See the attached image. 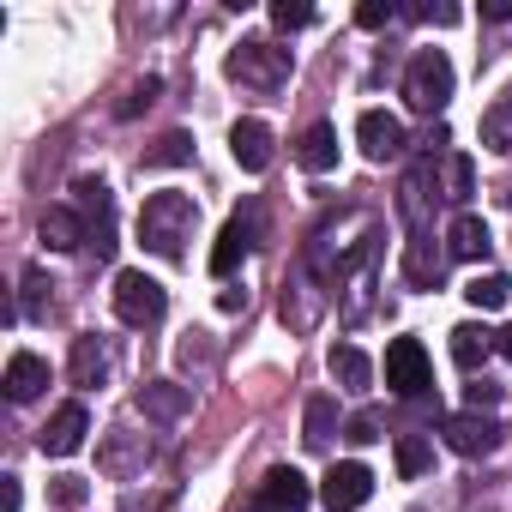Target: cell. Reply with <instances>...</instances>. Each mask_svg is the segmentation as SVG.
<instances>
[{
  "mask_svg": "<svg viewBox=\"0 0 512 512\" xmlns=\"http://www.w3.org/2000/svg\"><path fill=\"white\" fill-rule=\"evenodd\" d=\"M380 241H386V223L362 205H344L338 217H326L314 235H308V253L302 266L320 278L326 296H338V314L344 326H362L368 308H374V284H380Z\"/></svg>",
  "mask_w": 512,
  "mask_h": 512,
  "instance_id": "6da1fadb",
  "label": "cell"
},
{
  "mask_svg": "<svg viewBox=\"0 0 512 512\" xmlns=\"http://www.w3.org/2000/svg\"><path fill=\"white\" fill-rule=\"evenodd\" d=\"M193 223H199V205L187 193H151L139 211V241L157 260H181L187 241H193Z\"/></svg>",
  "mask_w": 512,
  "mask_h": 512,
  "instance_id": "7a4b0ae2",
  "label": "cell"
},
{
  "mask_svg": "<svg viewBox=\"0 0 512 512\" xmlns=\"http://www.w3.org/2000/svg\"><path fill=\"white\" fill-rule=\"evenodd\" d=\"M223 73H229L241 91L272 97V91H284V85H290V73H296V49H284V43H272V37H247V43H235V49H229Z\"/></svg>",
  "mask_w": 512,
  "mask_h": 512,
  "instance_id": "3957f363",
  "label": "cell"
},
{
  "mask_svg": "<svg viewBox=\"0 0 512 512\" xmlns=\"http://www.w3.org/2000/svg\"><path fill=\"white\" fill-rule=\"evenodd\" d=\"M404 103L416 115H440L452 103V61L440 49H416L410 67H404Z\"/></svg>",
  "mask_w": 512,
  "mask_h": 512,
  "instance_id": "277c9868",
  "label": "cell"
},
{
  "mask_svg": "<svg viewBox=\"0 0 512 512\" xmlns=\"http://www.w3.org/2000/svg\"><path fill=\"white\" fill-rule=\"evenodd\" d=\"M73 205L85 217V247L97 253V260H109V253H115V199H109V187L97 175H85L73 187Z\"/></svg>",
  "mask_w": 512,
  "mask_h": 512,
  "instance_id": "5b68a950",
  "label": "cell"
},
{
  "mask_svg": "<svg viewBox=\"0 0 512 512\" xmlns=\"http://www.w3.org/2000/svg\"><path fill=\"white\" fill-rule=\"evenodd\" d=\"M434 205H440V169H434V157H422V163L404 175V187H398V217H404V229L422 235L428 217H434Z\"/></svg>",
  "mask_w": 512,
  "mask_h": 512,
  "instance_id": "8992f818",
  "label": "cell"
},
{
  "mask_svg": "<svg viewBox=\"0 0 512 512\" xmlns=\"http://www.w3.org/2000/svg\"><path fill=\"white\" fill-rule=\"evenodd\" d=\"M163 308H169V296H163L157 278H145V272H121V278H115V314H121L127 326H157Z\"/></svg>",
  "mask_w": 512,
  "mask_h": 512,
  "instance_id": "52a82bcc",
  "label": "cell"
},
{
  "mask_svg": "<svg viewBox=\"0 0 512 512\" xmlns=\"http://www.w3.org/2000/svg\"><path fill=\"white\" fill-rule=\"evenodd\" d=\"M253 235H260V205H241V211H235V217L223 223L217 247H211V272H217V278H229V272H235V266L247 260V253L260 247Z\"/></svg>",
  "mask_w": 512,
  "mask_h": 512,
  "instance_id": "ba28073f",
  "label": "cell"
},
{
  "mask_svg": "<svg viewBox=\"0 0 512 512\" xmlns=\"http://www.w3.org/2000/svg\"><path fill=\"white\" fill-rule=\"evenodd\" d=\"M386 386H392L398 398H422V392L434 386L428 350H422L416 338H392V350H386Z\"/></svg>",
  "mask_w": 512,
  "mask_h": 512,
  "instance_id": "9c48e42d",
  "label": "cell"
},
{
  "mask_svg": "<svg viewBox=\"0 0 512 512\" xmlns=\"http://www.w3.org/2000/svg\"><path fill=\"white\" fill-rule=\"evenodd\" d=\"M326 290H320V278L308 272V266H296L290 272V284H284V326L290 332H314L320 326V314H326Z\"/></svg>",
  "mask_w": 512,
  "mask_h": 512,
  "instance_id": "30bf717a",
  "label": "cell"
},
{
  "mask_svg": "<svg viewBox=\"0 0 512 512\" xmlns=\"http://www.w3.org/2000/svg\"><path fill=\"white\" fill-rule=\"evenodd\" d=\"M145 464H151V440H145V434H133V428H109V434H103V446H97V470H103V476L127 482V476H139Z\"/></svg>",
  "mask_w": 512,
  "mask_h": 512,
  "instance_id": "8fae6325",
  "label": "cell"
},
{
  "mask_svg": "<svg viewBox=\"0 0 512 512\" xmlns=\"http://www.w3.org/2000/svg\"><path fill=\"white\" fill-rule=\"evenodd\" d=\"M440 434H446V446H452L458 458H488V452L500 446V428H494L482 410H458V416H446Z\"/></svg>",
  "mask_w": 512,
  "mask_h": 512,
  "instance_id": "7c38bea8",
  "label": "cell"
},
{
  "mask_svg": "<svg viewBox=\"0 0 512 512\" xmlns=\"http://www.w3.org/2000/svg\"><path fill=\"white\" fill-rule=\"evenodd\" d=\"M356 139H362V157L368 163H392V157H404V121L398 115H386V109H368L362 121H356Z\"/></svg>",
  "mask_w": 512,
  "mask_h": 512,
  "instance_id": "4fadbf2b",
  "label": "cell"
},
{
  "mask_svg": "<svg viewBox=\"0 0 512 512\" xmlns=\"http://www.w3.org/2000/svg\"><path fill=\"white\" fill-rule=\"evenodd\" d=\"M368 494H374V470L368 464H332L326 482H320V500L332 512H356V506H368Z\"/></svg>",
  "mask_w": 512,
  "mask_h": 512,
  "instance_id": "5bb4252c",
  "label": "cell"
},
{
  "mask_svg": "<svg viewBox=\"0 0 512 512\" xmlns=\"http://www.w3.org/2000/svg\"><path fill=\"white\" fill-rule=\"evenodd\" d=\"M308 500H314L308 476L284 464V470H272V476L260 482V494H253V512H308Z\"/></svg>",
  "mask_w": 512,
  "mask_h": 512,
  "instance_id": "9a60e30c",
  "label": "cell"
},
{
  "mask_svg": "<svg viewBox=\"0 0 512 512\" xmlns=\"http://www.w3.org/2000/svg\"><path fill=\"white\" fill-rule=\"evenodd\" d=\"M85 434H91V416H85V404H61V410L43 422L37 446H43L49 458H73V452L85 446Z\"/></svg>",
  "mask_w": 512,
  "mask_h": 512,
  "instance_id": "2e32d148",
  "label": "cell"
},
{
  "mask_svg": "<svg viewBox=\"0 0 512 512\" xmlns=\"http://www.w3.org/2000/svg\"><path fill=\"white\" fill-rule=\"evenodd\" d=\"M446 260H452V253H446V247H434V235H428V229L404 241V278H410L416 290H440Z\"/></svg>",
  "mask_w": 512,
  "mask_h": 512,
  "instance_id": "e0dca14e",
  "label": "cell"
},
{
  "mask_svg": "<svg viewBox=\"0 0 512 512\" xmlns=\"http://www.w3.org/2000/svg\"><path fill=\"white\" fill-rule=\"evenodd\" d=\"M139 410H145V422H181L187 410H193V386H181V380H145L139 386Z\"/></svg>",
  "mask_w": 512,
  "mask_h": 512,
  "instance_id": "ac0fdd59",
  "label": "cell"
},
{
  "mask_svg": "<svg viewBox=\"0 0 512 512\" xmlns=\"http://www.w3.org/2000/svg\"><path fill=\"white\" fill-rule=\"evenodd\" d=\"M229 151H235V163H241L247 175H266V169H272V127L253 121V115L235 121V127H229Z\"/></svg>",
  "mask_w": 512,
  "mask_h": 512,
  "instance_id": "d6986e66",
  "label": "cell"
},
{
  "mask_svg": "<svg viewBox=\"0 0 512 512\" xmlns=\"http://www.w3.org/2000/svg\"><path fill=\"white\" fill-rule=\"evenodd\" d=\"M109 368H115V350H109V338H97V332L73 338V386L97 392V386L109 380Z\"/></svg>",
  "mask_w": 512,
  "mask_h": 512,
  "instance_id": "ffe728a7",
  "label": "cell"
},
{
  "mask_svg": "<svg viewBox=\"0 0 512 512\" xmlns=\"http://www.w3.org/2000/svg\"><path fill=\"white\" fill-rule=\"evenodd\" d=\"M296 163H302L308 175H326V169L338 163V127H332V121H314V127L296 139Z\"/></svg>",
  "mask_w": 512,
  "mask_h": 512,
  "instance_id": "44dd1931",
  "label": "cell"
},
{
  "mask_svg": "<svg viewBox=\"0 0 512 512\" xmlns=\"http://www.w3.org/2000/svg\"><path fill=\"white\" fill-rule=\"evenodd\" d=\"M37 235H43L55 253H73V247H85V217H79L73 205H49L43 223H37Z\"/></svg>",
  "mask_w": 512,
  "mask_h": 512,
  "instance_id": "7402d4cb",
  "label": "cell"
},
{
  "mask_svg": "<svg viewBox=\"0 0 512 512\" xmlns=\"http://www.w3.org/2000/svg\"><path fill=\"white\" fill-rule=\"evenodd\" d=\"M43 386H49V362L31 356V350H19V356L7 362V398H13V404H31Z\"/></svg>",
  "mask_w": 512,
  "mask_h": 512,
  "instance_id": "603a6c76",
  "label": "cell"
},
{
  "mask_svg": "<svg viewBox=\"0 0 512 512\" xmlns=\"http://www.w3.org/2000/svg\"><path fill=\"white\" fill-rule=\"evenodd\" d=\"M488 247H494V241H488V223L470 217V211H458L452 229H446V253H452V260H482Z\"/></svg>",
  "mask_w": 512,
  "mask_h": 512,
  "instance_id": "cb8c5ba5",
  "label": "cell"
},
{
  "mask_svg": "<svg viewBox=\"0 0 512 512\" xmlns=\"http://www.w3.org/2000/svg\"><path fill=\"white\" fill-rule=\"evenodd\" d=\"M494 338H500V332H488V326H476V320H470V326H452V362L476 374V368L494 356Z\"/></svg>",
  "mask_w": 512,
  "mask_h": 512,
  "instance_id": "d4e9b609",
  "label": "cell"
},
{
  "mask_svg": "<svg viewBox=\"0 0 512 512\" xmlns=\"http://www.w3.org/2000/svg\"><path fill=\"white\" fill-rule=\"evenodd\" d=\"M332 380H338L344 392H368V386H374V362H368L356 344H338V350H332Z\"/></svg>",
  "mask_w": 512,
  "mask_h": 512,
  "instance_id": "484cf974",
  "label": "cell"
},
{
  "mask_svg": "<svg viewBox=\"0 0 512 512\" xmlns=\"http://www.w3.org/2000/svg\"><path fill=\"white\" fill-rule=\"evenodd\" d=\"M482 145H488V151H500V157L512 151V85L482 109Z\"/></svg>",
  "mask_w": 512,
  "mask_h": 512,
  "instance_id": "4316f807",
  "label": "cell"
},
{
  "mask_svg": "<svg viewBox=\"0 0 512 512\" xmlns=\"http://www.w3.org/2000/svg\"><path fill=\"white\" fill-rule=\"evenodd\" d=\"M332 434H338V398H308V422H302V440L314 446V452H326L332 446Z\"/></svg>",
  "mask_w": 512,
  "mask_h": 512,
  "instance_id": "83f0119b",
  "label": "cell"
},
{
  "mask_svg": "<svg viewBox=\"0 0 512 512\" xmlns=\"http://www.w3.org/2000/svg\"><path fill=\"white\" fill-rule=\"evenodd\" d=\"M470 181H476V175H470V157H464V151H446V157H440V199L464 205V199H470Z\"/></svg>",
  "mask_w": 512,
  "mask_h": 512,
  "instance_id": "f1b7e54d",
  "label": "cell"
},
{
  "mask_svg": "<svg viewBox=\"0 0 512 512\" xmlns=\"http://www.w3.org/2000/svg\"><path fill=\"white\" fill-rule=\"evenodd\" d=\"M464 302H470V308H482V314H500V308L512 302V284H506L500 272H488V278H470V284H464Z\"/></svg>",
  "mask_w": 512,
  "mask_h": 512,
  "instance_id": "f546056e",
  "label": "cell"
},
{
  "mask_svg": "<svg viewBox=\"0 0 512 512\" xmlns=\"http://www.w3.org/2000/svg\"><path fill=\"white\" fill-rule=\"evenodd\" d=\"M193 163V139L187 133H163L157 145H145V169H181Z\"/></svg>",
  "mask_w": 512,
  "mask_h": 512,
  "instance_id": "4dcf8cb0",
  "label": "cell"
},
{
  "mask_svg": "<svg viewBox=\"0 0 512 512\" xmlns=\"http://www.w3.org/2000/svg\"><path fill=\"white\" fill-rule=\"evenodd\" d=\"M434 464V446L422 434H398V476H422Z\"/></svg>",
  "mask_w": 512,
  "mask_h": 512,
  "instance_id": "1f68e13d",
  "label": "cell"
},
{
  "mask_svg": "<svg viewBox=\"0 0 512 512\" xmlns=\"http://www.w3.org/2000/svg\"><path fill=\"white\" fill-rule=\"evenodd\" d=\"M49 290H55V284L31 266V272H25V308H19V314H25V320H49V302H55Z\"/></svg>",
  "mask_w": 512,
  "mask_h": 512,
  "instance_id": "d6a6232c",
  "label": "cell"
},
{
  "mask_svg": "<svg viewBox=\"0 0 512 512\" xmlns=\"http://www.w3.org/2000/svg\"><path fill=\"white\" fill-rule=\"evenodd\" d=\"M175 356H181V368H211L217 362V344H211V332H187Z\"/></svg>",
  "mask_w": 512,
  "mask_h": 512,
  "instance_id": "836d02e7",
  "label": "cell"
},
{
  "mask_svg": "<svg viewBox=\"0 0 512 512\" xmlns=\"http://www.w3.org/2000/svg\"><path fill=\"white\" fill-rule=\"evenodd\" d=\"M272 25H278V31H302V25H314V7H308V0H278V7H272Z\"/></svg>",
  "mask_w": 512,
  "mask_h": 512,
  "instance_id": "e575fe53",
  "label": "cell"
},
{
  "mask_svg": "<svg viewBox=\"0 0 512 512\" xmlns=\"http://www.w3.org/2000/svg\"><path fill=\"white\" fill-rule=\"evenodd\" d=\"M392 19H398L392 0H362V7H356V25H362V31H386Z\"/></svg>",
  "mask_w": 512,
  "mask_h": 512,
  "instance_id": "d590c367",
  "label": "cell"
},
{
  "mask_svg": "<svg viewBox=\"0 0 512 512\" xmlns=\"http://www.w3.org/2000/svg\"><path fill=\"white\" fill-rule=\"evenodd\" d=\"M151 103H157V79H145V85H133V91H127V97L115 103V115H121V121H133V115H139V109H151Z\"/></svg>",
  "mask_w": 512,
  "mask_h": 512,
  "instance_id": "8d00e7d4",
  "label": "cell"
},
{
  "mask_svg": "<svg viewBox=\"0 0 512 512\" xmlns=\"http://www.w3.org/2000/svg\"><path fill=\"white\" fill-rule=\"evenodd\" d=\"M49 494H55V506H67V512H73V506H85V476H55V482H49Z\"/></svg>",
  "mask_w": 512,
  "mask_h": 512,
  "instance_id": "74e56055",
  "label": "cell"
},
{
  "mask_svg": "<svg viewBox=\"0 0 512 512\" xmlns=\"http://www.w3.org/2000/svg\"><path fill=\"white\" fill-rule=\"evenodd\" d=\"M344 440H356V446H368V440H380V422H374V416H350V428H344Z\"/></svg>",
  "mask_w": 512,
  "mask_h": 512,
  "instance_id": "f35d334b",
  "label": "cell"
},
{
  "mask_svg": "<svg viewBox=\"0 0 512 512\" xmlns=\"http://www.w3.org/2000/svg\"><path fill=\"white\" fill-rule=\"evenodd\" d=\"M488 404H500V386L476 380V386H470V410H482V416H488Z\"/></svg>",
  "mask_w": 512,
  "mask_h": 512,
  "instance_id": "ab89813d",
  "label": "cell"
},
{
  "mask_svg": "<svg viewBox=\"0 0 512 512\" xmlns=\"http://www.w3.org/2000/svg\"><path fill=\"white\" fill-rule=\"evenodd\" d=\"M0 512H19V476H0Z\"/></svg>",
  "mask_w": 512,
  "mask_h": 512,
  "instance_id": "60d3db41",
  "label": "cell"
},
{
  "mask_svg": "<svg viewBox=\"0 0 512 512\" xmlns=\"http://www.w3.org/2000/svg\"><path fill=\"white\" fill-rule=\"evenodd\" d=\"M482 19H494V25H512V0H482Z\"/></svg>",
  "mask_w": 512,
  "mask_h": 512,
  "instance_id": "b9f144b4",
  "label": "cell"
},
{
  "mask_svg": "<svg viewBox=\"0 0 512 512\" xmlns=\"http://www.w3.org/2000/svg\"><path fill=\"white\" fill-rule=\"evenodd\" d=\"M422 19H428V25H458L464 13H458V7H422Z\"/></svg>",
  "mask_w": 512,
  "mask_h": 512,
  "instance_id": "7bdbcfd3",
  "label": "cell"
},
{
  "mask_svg": "<svg viewBox=\"0 0 512 512\" xmlns=\"http://www.w3.org/2000/svg\"><path fill=\"white\" fill-rule=\"evenodd\" d=\"M217 302H223V314H241V308H247V290H223Z\"/></svg>",
  "mask_w": 512,
  "mask_h": 512,
  "instance_id": "ee69618b",
  "label": "cell"
},
{
  "mask_svg": "<svg viewBox=\"0 0 512 512\" xmlns=\"http://www.w3.org/2000/svg\"><path fill=\"white\" fill-rule=\"evenodd\" d=\"M494 350H500V356H506V362H512V326H506V332H500V338H494Z\"/></svg>",
  "mask_w": 512,
  "mask_h": 512,
  "instance_id": "f6af8a7d",
  "label": "cell"
}]
</instances>
